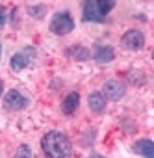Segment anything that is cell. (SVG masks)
<instances>
[{"label": "cell", "mask_w": 154, "mask_h": 158, "mask_svg": "<svg viewBox=\"0 0 154 158\" xmlns=\"http://www.w3.org/2000/svg\"><path fill=\"white\" fill-rule=\"evenodd\" d=\"M41 149L47 158H71L72 154V143L69 136L58 130H50L41 138Z\"/></svg>", "instance_id": "1"}, {"label": "cell", "mask_w": 154, "mask_h": 158, "mask_svg": "<svg viewBox=\"0 0 154 158\" xmlns=\"http://www.w3.org/2000/svg\"><path fill=\"white\" fill-rule=\"evenodd\" d=\"M82 8L84 23H106V17L115 8V2L113 0H87Z\"/></svg>", "instance_id": "2"}, {"label": "cell", "mask_w": 154, "mask_h": 158, "mask_svg": "<svg viewBox=\"0 0 154 158\" xmlns=\"http://www.w3.org/2000/svg\"><path fill=\"white\" fill-rule=\"evenodd\" d=\"M50 32L56 34V35H67L74 30V19L71 17L69 11H59V13H54V17L50 19V24H48Z\"/></svg>", "instance_id": "3"}, {"label": "cell", "mask_w": 154, "mask_h": 158, "mask_svg": "<svg viewBox=\"0 0 154 158\" xmlns=\"http://www.w3.org/2000/svg\"><path fill=\"white\" fill-rule=\"evenodd\" d=\"M34 60H35V48H34V47H24L22 50L15 52V54L11 56L10 67H11L15 73H19V71H22V69H26L28 65H32Z\"/></svg>", "instance_id": "4"}, {"label": "cell", "mask_w": 154, "mask_h": 158, "mask_svg": "<svg viewBox=\"0 0 154 158\" xmlns=\"http://www.w3.org/2000/svg\"><path fill=\"white\" fill-rule=\"evenodd\" d=\"M28 104H30V99L17 89H10L4 97V108L10 112H21V110L28 108Z\"/></svg>", "instance_id": "5"}, {"label": "cell", "mask_w": 154, "mask_h": 158, "mask_svg": "<svg viewBox=\"0 0 154 158\" xmlns=\"http://www.w3.org/2000/svg\"><path fill=\"white\" fill-rule=\"evenodd\" d=\"M121 45L128 50H141L145 47V34L139 30H128L123 34Z\"/></svg>", "instance_id": "6"}, {"label": "cell", "mask_w": 154, "mask_h": 158, "mask_svg": "<svg viewBox=\"0 0 154 158\" xmlns=\"http://www.w3.org/2000/svg\"><path fill=\"white\" fill-rule=\"evenodd\" d=\"M124 93H126V88L119 80H108L104 84V93L102 95L106 99H110V101H121L124 97Z\"/></svg>", "instance_id": "7"}, {"label": "cell", "mask_w": 154, "mask_h": 158, "mask_svg": "<svg viewBox=\"0 0 154 158\" xmlns=\"http://www.w3.org/2000/svg\"><path fill=\"white\" fill-rule=\"evenodd\" d=\"M91 56H93L95 61H99V63H110V61L115 58V50H113V47H110V45H95V50H93Z\"/></svg>", "instance_id": "8"}, {"label": "cell", "mask_w": 154, "mask_h": 158, "mask_svg": "<svg viewBox=\"0 0 154 158\" xmlns=\"http://www.w3.org/2000/svg\"><path fill=\"white\" fill-rule=\"evenodd\" d=\"M78 106H80V95L76 93V91H72V93H69V95L63 99V102H61V112H63L65 115H72Z\"/></svg>", "instance_id": "9"}, {"label": "cell", "mask_w": 154, "mask_h": 158, "mask_svg": "<svg viewBox=\"0 0 154 158\" xmlns=\"http://www.w3.org/2000/svg\"><path fill=\"white\" fill-rule=\"evenodd\" d=\"M65 54H67L71 60H76V61H86V60L91 58V52H89L86 47H82V45H72V47H69V48L65 50Z\"/></svg>", "instance_id": "10"}, {"label": "cell", "mask_w": 154, "mask_h": 158, "mask_svg": "<svg viewBox=\"0 0 154 158\" xmlns=\"http://www.w3.org/2000/svg\"><path fill=\"white\" fill-rule=\"evenodd\" d=\"M87 104H89V108H91L95 114H102V112L106 110V97H104L100 91H93V93L89 95V99H87Z\"/></svg>", "instance_id": "11"}, {"label": "cell", "mask_w": 154, "mask_h": 158, "mask_svg": "<svg viewBox=\"0 0 154 158\" xmlns=\"http://www.w3.org/2000/svg\"><path fill=\"white\" fill-rule=\"evenodd\" d=\"M134 151L139 152L143 158H154V143L150 139H137L134 143Z\"/></svg>", "instance_id": "12"}, {"label": "cell", "mask_w": 154, "mask_h": 158, "mask_svg": "<svg viewBox=\"0 0 154 158\" xmlns=\"http://www.w3.org/2000/svg\"><path fill=\"white\" fill-rule=\"evenodd\" d=\"M28 13L35 19H43L47 15V6L45 4H30L28 6Z\"/></svg>", "instance_id": "13"}, {"label": "cell", "mask_w": 154, "mask_h": 158, "mask_svg": "<svg viewBox=\"0 0 154 158\" xmlns=\"http://www.w3.org/2000/svg\"><path fill=\"white\" fill-rule=\"evenodd\" d=\"M13 158H34V154H32V149H30L28 145H21V147L15 151Z\"/></svg>", "instance_id": "14"}, {"label": "cell", "mask_w": 154, "mask_h": 158, "mask_svg": "<svg viewBox=\"0 0 154 158\" xmlns=\"http://www.w3.org/2000/svg\"><path fill=\"white\" fill-rule=\"evenodd\" d=\"M6 24V8L0 6V28H2Z\"/></svg>", "instance_id": "15"}, {"label": "cell", "mask_w": 154, "mask_h": 158, "mask_svg": "<svg viewBox=\"0 0 154 158\" xmlns=\"http://www.w3.org/2000/svg\"><path fill=\"white\" fill-rule=\"evenodd\" d=\"M2 91H4V82L0 80V97H2Z\"/></svg>", "instance_id": "16"}, {"label": "cell", "mask_w": 154, "mask_h": 158, "mask_svg": "<svg viewBox=\"0 0 154 158\" xmlns=\"http://www.w3.org/2000/svg\"><path fill=\"white\" fill-rule=\"evenodd\" d=\"M0 58H2V43H0Z\"/></svg>", "instance_id": "17"}]
</instances>
